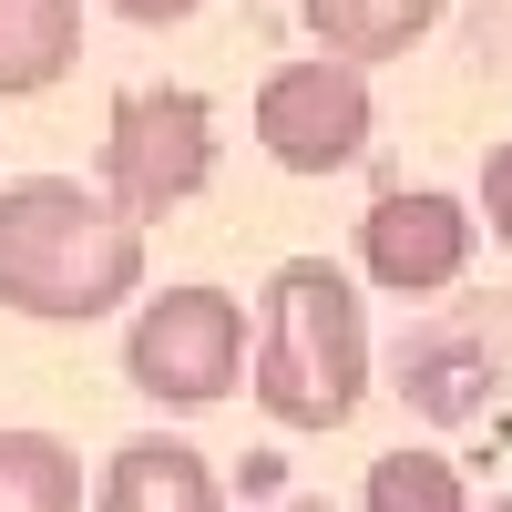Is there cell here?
Masks as SVG:
<instances>
[{
	"label": "cell",
	"mask_w": 512,
	"mask_h": 512,
	"mask_svg": "<svg viewBox=\"0 0 512 512\" xmlns=\"http://www.w3.org/2000/svg\"><path fill=\"white\" fill-rule=\"evenodd\" d=\"M144 297V216L72 175L0 185V308L41 328H93Z\"/></svg>",
	"instance_id": "6da1fadb"
},
{
	"label": "cell",
	"mask_w": 512,
	"mask_h": 512,
	"mask_svg": "<svg viewBox=\"0 0 512 512\" xmlns=\"http://www.w3.org/2000/svg\"><path fill=\"white\" fill-rule=\"evenodd\" d=\"M246 390L277 431H349L369 400V308L328 256H287L256 297V349Z\"/></svg>",
	"instance_id": "7a4b0ae2"
},
{
	"label": "cell",
	"mask_w": 512,
	"mask_h": 512,
	"mask_svg": "<svg viewBox=\"0 0 512 512\" xmlns=\"http://www.w3.org/2000/svg\"><path fill=\"white\" fill-rule=\"evenodd\" d=\"M205 175H216V113H205V93H185V82H134V93L113 103V123H103V195L154 226V216H175V205H195Z\"/></svg>",
	"instance_id": "3957f363"
},
{
	"label": "cell",
	"mask_w": 512,
	"mask_h": 512,
	"mask_svg": "<svg viewBox=\"0 0 512 512\" xmlns=\"http://www.w3.org/2000/svg\"><path fill=\"white\" fill-rule=\"evenodd\" d=\"M246 369V308L226 287H164L123 328V379L164 410H216Z\"/></svg>",
	"instance_id": "277c9868"
},
{
	"label": "cell",
	"mask_w": 512,
	"mask_h": 512,
	"mask_svg": "<svg viewBox=\"0 0 512 512\" xmlns=\"http://www.w3.org/2000/svg\"><path fill=\"white\" fill-rule=\"evenodd\" d=\"M256 144H267L287 175H338V164H359L369 154V62H349V52L277 62L256 82Z\"/></svg>",
	"instance_id": "5b68a950"
},
{
	"label": "cell",
	"mask_w": 512,
	"mask_h": 512,
	"mask_svg": "<svg viewBox=\"0 0 512 512\" xmlns=\"http://www.w3.org/2000/svg\"><path fill=\"white\" fill-rule=\"evenodd\" d=\"M472 246H482V216H472L461 195H441V185L379 195L369 216H359V267H369V287H390V297H441V287H461Z\"/></svg>",
	"instance_id": "8992f818"
},
{
	"label": "cell",
	"mask_w": 512,
	"mask_h": 512,
	"mask_svg": "<svg viewBox=\"0 0 512 512\" xmlns=\"http://www.w3.org/2000/svg\"><path fill=\"white\" fill-rule=\"evenodd\" d=\"M93 512H216V461H205L195 441L144 431V441H123V451L103 461Z\"/></svg>",
	"instance_id": "52a82bcc"
},
{
	"label": "cell",
	"mask_w": 512,
	"mask_h": 512,
	"mask_svg": "<svg viewBox=\"0 0 512 512\" xmlns=\"http://www.w3.org/2000/svg\"><path fill=\"white\" fill-rule=\"evenodd\" d=\"M82 62V0H0V103H31Z\"/></svg>",
	"instance_id": "ba28073f"
},
{
	"label": "cell",
	"mask_w": 512,
	"mask_h": 512,
	"mask_svg": "<svg viewBox=\"0 0 512 512\" xmlns=\"http://www.w3.org/2000/svg\"><path fill=\"white\" fill-rule=\"evenodd\" d=\"M297 11H308V31L328 41V52H349V62H400L451 0H297Z\"/></svg>",
	"instance_id": "9c48e42d"
},
{
	"label": "cell",
	"mask_w": 512,
	"mask_h": 512,
	"mask_svg": "<svg viewBox=\"0 0 512 512\" xmlns=\"http://www.w3.org/2000/svg\"><path fill=\"white\" fill-rule=\"evenodd\" d=\"M0 512H82V461L52 431H0Z\"/></svg>",
	"instance_id": "30bf717a"
},
{
	"label": "cell",
	"mask_w": 512,
	"mask_h": 512,
	"mask_svg": "<svg viewBox=\"0 0 512 512\" xmlns=\"http://www.w3.org/2000/svg\"><path fill=\"white\" fill-rule=\"evenodd\" d=\"M359 512H472V492H461V472L441 451H379Z\"/></svg>",
	"instance_id": "8fae6325"
},
{
	"label": "cell",
	"mask_w": 512,
	"mask_h": 512,
	"mask_svg": "<svg viewBox=\"0 0 512 512\" xmlns=\"http://www.w3.org/2000/svg\"><path fill=\"white\" fill-rule=\"evenodd\" d=\"M482 216H492V246H512V134L482 154Z\"/></svg>",
	"instance_id": "7c38bea8"
},
{
	"label": "cell",
	"mask_w": 512,
	"mask_h": 512,
	"mask_svg": "<svg viewBox=\"0 0 512 512\" xmlns=\"http://www.w3.org/2000/svg\"><path fill=\"white\" fill-rule=\"evenodd\" d=\"M103 11H123V21H185L195 0H103Z\"/></svg>",
	"instance_id": "4fadbf2b"
},
{
	"label": "cell",
	"mask_w": 512,
	"mask_h": 512,
	"mask_svg": "<svg viewBox=\"0 0 512 512\" xmlns=\"http://www.w3.org/2000/svg\"><path fill=\"white\" fill-rule=\"evenodd\" d=\"M287 512H328V502H287Z\"/></svg>",
	"instance_id": "5bb4252c"
}]
</instances>
